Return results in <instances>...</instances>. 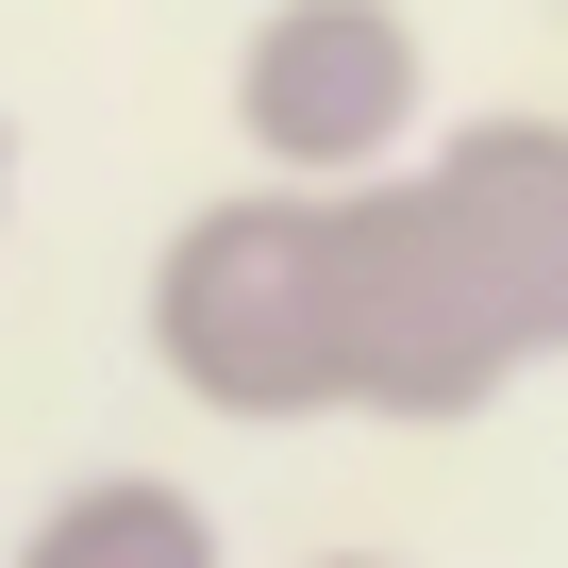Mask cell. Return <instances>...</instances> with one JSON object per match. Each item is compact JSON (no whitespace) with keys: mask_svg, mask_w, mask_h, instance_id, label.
<instances>
[{"mask_svg":"<svg viewBox=\"0 0 568 568\" xmlns=\"http://www.w3.org/2000/svg\"><path fill=\"white\" fill-rule=\"evenodd\" d=\"M485 352L535 385L568 368V101H485V118H435V151L402 168Z\"/></svg>","mask_w":568,"mask_h":568,"instance_id":"3957f363","label":"cell"},{"mask_svg":"<svg viewBox=\"0 0 568 568\" xmlns=\"http://www.w3.org/2000/svg\"><path fill=\"white\" fill-rule=\"evenodd\" d=\"M318 568H402V551H318Z\"/></svg>","mask_w":568,"mask_h":568,"instance_id":"8992f818","label":"cell"},{"mask_svg":"<svg viewBox=\"0 0 568 568\" xmlns=\"http://www.w3.org/2000/svg\"><path fill=\"white\" fill-rule=\"evenodd\" d=\"M234 151L251 184L352 201L435 151V34L402 0H267L234 34Z\"/></svg>","mask_w":568,"mask_h":568,"instance_id":"7a4b0ae2","label":"cell"},{"mask_svg":"<svg viewBox=\"0 0 568 568\" xmlns=\"http://www.w3.org/2000/svg\"><path fill=\"white\" fill-rule=\"evenodd\" d=\"M151 368L217 435L352 418V251L302 184H217L151 234Z\"/></svg>","mask_w":568,"mask_h":568,"instance_id":"6da1fadb","label":"cell"},{"mask_svg":"<svg viewBox=\"0 0 568 568\" xmlns=\"http://www.w3.org/2000/svg\"><path fill=\"white\" fill-rule=\"evenodd\" d=\"M0 217H18V118H0Z\"/></svg>","mask_w":568,"mask_h":568,"instance_id":"5b68a950","label":"cell"},{"mask_svg":"<svg viewBox=\"0 0 568 568\" xmlns=\"http://www.w3.org/2000/svg\"><path fill=\"white\" fill-rule=\"evenodd\" d=\"M0 568H234V535L184 468H84V485H51L18 518Z\"/></svg>","mask_w":568,"mask_h":568,"instance_id":"277c9868","label":"cell"}]
</instances>
